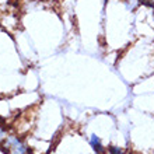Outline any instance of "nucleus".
Returning a JSON list of instances; mask_svg holds the SVG:
<instances>
[{
    "label": "nucleus",
    "mask_w": 154,
    "mask_h": 154,
    "mask_svg": "<svg viewBox=\"0 0 154 154\" xmlns=\"http://www.w3.org/2000/svg\"><path fill=\"white\" fill-rule=\"evenodd\" d=\"M28 154H32V153H31V151H29V153H28Z\"/></svg>",
    "instance_id": "39448f33"
},
{
    "label": "nucleus",
    "mask_w": 154,
    "mask_h": 154,
    "mask_svg": "<svg viewBox=\"0 0 154 154\" xmlns=\"http://www.w3.org/2000/svg\"><path fill=\"white\" fill-rule=\"evenodd\" d=\"M95 154H100V153H95Z\"/></svg>",
    "instance_id": "423d86ee"
},
{
    "label": "nucleus",
    "mask_w": 154,
    "mask_h": 154,
    "mask_svg": "<svg viewBox=\"0 0 154 154\" xmlns=\"http://www.w3.org/2000/svg\"><path fill=\"white\" fill-rule=\"evenodd\" d=\"M6 144H7L8 147H11L13 151H14V154H24L25 151H27L24 143L21 142V140H18L17 137H10Z\"/></svg>",
    "instance_id": "f257e3e1"
},
{
    "label": "nucleus",
    "mask_w": 154,
    "mask_h": 154,
    "mask_svg": "<svg viewBox=\"0 0 154 154\" xmlns=\"http://www.w3.org/2000/svg\"><path fill=\"white\" fill-rule=\"evenodd\" d=\"M108 151H109L111 154H121V149H119V147H115V146H111L109 149H108Z\"/></svg>",
    "instance_id": "7ed1b4c3"
},
{
    "label": "nucleus",
    "mask_w": 154,
    "mask_h": 154,
    "mask_svg": "<svg viewBox=\"0 0 154 154\" xmlns=\"http://www.w3.org/2000/svg\"><path fill=\"white\" fill-rule=\"evenodd\" d=\"M0 139H4V130L0 128Z\"/></svg>",
    "instance_id": "20e7f679"
},
{
    "label": "nucleus",
    "mask_w": 154,
    "mask_h": 154,
    "mask_svg": "<svg viewBox=\"0 0 154 154\" xmlns=\"http://www.w3.org/2000/svg\"><path fill=\"white\" fill-rule=\"evenodd\" d=\"M90 143H91V146H93L94 151L95 153H104V147H102L101 142H100V137H98L97 134H93L91 136V139H90Z\"/></svg>",
    "instance_id": "f03ea898"
}]
</instances>
